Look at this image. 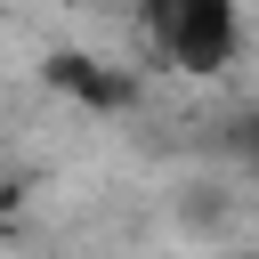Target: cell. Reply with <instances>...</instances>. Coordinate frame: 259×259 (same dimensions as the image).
Masks as SVG:
<instances>
[{"label":"cell","instance_id":"6da1fadb","mask_svg":"<svg viewBox=\"0 0 259 259\" xmlns=\"http://www.w3.org/2000/svg\"><path fill=\"white\" fill-rule=\"evenodd\" d=\"M138 24L178 73H227L243 49V0H138Z\"/></svg>","mask_w":259,"mask_h":259},{"label":"cell","instance_id":"7a4b0ae2","mask_svg":"<svg viewBox=\"0 0 259 259\" xmlns=\"http://www.w3.org/2000/svg\"><path fill=\"white\" fill-rule=\"evenodd\" d=\"M49 81L89 97V105H121L130 97V73H97V57H49Z\"/></svg>","mask_w":259,"mask_h":259},{"label":"cell","instance_id":"3957f363","mask_svg":"<svg viewBox=\"0 0 259 259\" xmlns=\"http://www.w3.org/2000/svg\"><path fill=\"white\" fill-rule=\"evenodd\" d=\"M243 154H251V170H259V113L243 121Z\"/></svg>","mask_w":259,"mask_h":259},{"label":"cell","instance_id":"277c9868","mask_svg":"<svg viewBox=\"0 0 259 259\" xmlns=\"http://www.w3.org/2000/svg\"><path fill=\"white\" fill-rule=\"evenodd\" d=\"M227 259H259V251H227Z\"/></svg>","mask_w":259,"mask_h":259}]
</instances>
